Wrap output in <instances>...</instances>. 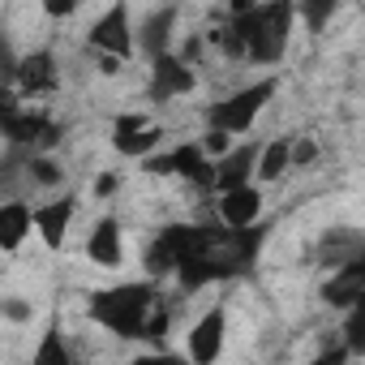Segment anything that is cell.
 Returning a JSON list of instances; mask_svg holds the SVG:
<instances>
[{"instance_id":"cell-1","label":"cell","mask_w":365,"mask_h":365,"mask_svg":"<svg viewBox=\"0 0 365 365\" xmlns=\"http://www.w3.org/2000/svg\"><path fill=\"white\" fill-rule=\"evenodd\" d=\"M262 241H267V228H254V224H245V228H228V224L224 228H198L194 245L180 254L172 275H180V288L185 292H194L211 279L241 275L254 267Z\"/></svg>"},{"instance_id":"cell-2","label":"cell","mask_w":365,"mask_h":365,"mask_svg":"<svg viewBox=\"0 0 365 365\" xmlns=\"http://www.w3.org/2000/svg\"><path fill=\"white\" fill-rule=\"evenodd\" d=\"M292 18H297V0H258L254 9L232 14L228 31L241 35L245 43V61L254 65H279L288 35H292Z\"/></svg>"},{"instance_id":"cell-3","label":"cell","mask_w":365,"mask_h":365,"mask_svg":"<svg viewBox=\"0 0 365 365\" xmlns=\"http://www.w3.org/2000/svg\"><path fill=\"white\" fill-rule=\"evenodd\" d=\"M155 288L150 284H120V288H103L91 297V318L99 327H108L112 335L120 339H138L142 335V322L155 305Z\"/></svg>"},{"instance_id":"cell-4","label":"cell","mask_w":365,"mask_h":365,"mask_svg":"<svg viewBox=\"0 0 365 365\" xmlns=\"http://www.w3.org/2000/svg\"><path fill=\"white\" fill-rule=\"evenodd\" d=\"M275 86H279L275 78H262V82H254V86L237 91V95H228V99L211 103V108H207L211 129H228V133H245V129H254V120H258V112L271 103Z\"/></svg>"},{"instance_id":"cell-5","label":"cell","mask_w":365,"mask_h":365,"mask_svg":"<svg viewBox=\"0 0 365 365\" xmlns=\"http://www.w3.org/2000/svg\"><path fill=\"white\" fill-rule=\"evenodd\" d=\"M0 133H5L9 142L39 146V150H48V146H56V142H61V125H56V120H48L43 112H26L22 103H18L14 112L0 116Z\"/></svg>"},{"instance_id":"cell-6","label":"cell","mask_w":365,"mask_h":365,"mask_svg":"<svg viewBox=\"0 0 365 365\" xmlns=\"http://www.w3.org/2000/svg\"><path fill=\"white\" fill-rule=\"evenodd\" d=\"M56 82H61V73H56L52 52H26V56H18L9 86L18 91V99H35V95H52Z\"/></svg>"},{"instance_id":"cell-7","label":"cell","mask_w":365,"mask_h":365,"mask_svg":"<svg viewBox=\"0 0 365 365\" xmlns=\"http://www.w3.org/2000/svg\"><path fill=\"white\" fill-rule=\"evenodd\" d=\"M194 232H198V228H190V224H168V228L155 237V245L146 250V275H150V279L172 275L176 262H180V254L194 245Z\"/></svg>"},{"instance_id":"cell-8","label":"cell","mask_w":365,"mask_h":365,"mask_svg":"<svg viewBox=\"0 0 365 365\" xmlns=\"http://www.w3.org/2000/svg\"><path fill=\"white\" fill-rule=\"evenodd\" d=\"M194 91V69L190 61H180L172 52H155L150 56V95L155 99H176Z\"/></svg>"},{"instance_id":"cell-9","label":"cell","mask_w":365,"mask_h":365,"mask_svg":"<svg viewBox=\"0 0 365 365\" xmlns=\"http://www.w3.org/2000/svg\"><path fill=\"white\" fill-rule=\"evenodd\" d=\"M91 48L108 52V56H129L133 52V31H129V5H112L95 26H91Z\"/></svg>"},{"instance_id":"cell-10","label":"cell","mask_w":365,"mask_h":365,"mask_svg":"<svg viewBox=\"0 0 365 365\" xmlns=\"http://www.w3.org/2000/svg\"><path fill=\"white\" fill-rule=\"evenodd\" d=\"M365 297V258H348L339 267H331V279L322 284V301L335 305V309H348Z\"/></svg>"},{"instance_id":"cell-11","label":"cell","mask_w":365,"mask_h":365,"mask_svg":"<svg viewBox=\"0 0 365 365\" xmlns=\"http://www.w3.org/2000/svg\"><path fill=\"white\" fill-rule=\"evenodd\" d=\"M262 215V194L254 180H245V185H232V190H220V220L228 228H245V224H258Z\"/></svg>"},{"instance_id":"cell-12","label":"cell","mask_w":365,"mask_h":365,"mask_svg":"<svg viewBox=\"0 0 365 365\" xmlns=\"http://www.w3.org/2000/svg\"><path fill=\"white\" fill-rule=\"evenodd\" d=\"M73 211H78V198H73V194H61L56 202H43L39 211H31V220H35V232L43 237V245H52V250H61V245H65Z\"/></svg>"},{"instance_id":"cell-13","label":"cell","mask_w":365,"mask_h":365,"mask_svg":"<svg viewBox=\"0 0 365 365\" xmlns=\"http://www.w3.org/2000/svg\"><path fill=\"white\" fill-rule=\"evenodd\" d=\"M224 305H211L198 322H194V331H190V361H198V365H211L215 356H220V348H224Z\"/></svg>"},{"instance_id":"cell-14","label":"cell","mask_w":365,"mask_h":365,"mask_svg":"<svg viewBox=\"0 0 365 365\" xmlns=\"http://www.w3.org/2000/svg\"><path fill=\"white\" fill-rule=\"evenodd\" d=\"M254 159H258V150L254 146H228L220 159H215V194L220 190H232V185H245V180H254Z\"/></svg>"},{"instance_id":"cell-15","label":"cell","mask_w":365,"mask_h":365,"mask_svg":"<svg viewBox=\"0 0 365 365\" xmlns=\"http://www.w3.org/2000/svg\"><path fill=\"white\" fill-rule=\"evenodd\" d=\"M86 258H91L95 267H120V224H116L112 215H103V220L91 228V237H86Z\"/></svg>"},{"instance_id":"cell-16","label":"cell","mask_w":365,"mask_h":365,"mask_svg":"<svg viewBox=\"0 0 365 365\" xmlns=\"http://www.w3.org/2000/svg\"><path fill=\"white\" fill-rule=\"evenodd\" d=\"M172 172H176V176H185V180H194V185H202V190L215 185V159H207L198 142L172 150Z\"/></svg>"},{"instance_id":"cell-17","label":"cell","mask_w":365,"mask_h":365,"mask_svg":"<svg viewBox=\"0 0 365 365\" xmlns=\"http://www.w3.org/2000/svg\"><path fill=\"white\" fill-rule=\"evenodd\" d=\"M35 232L26 202H0V250H22V241Z\"/></svg>"},{"instance_id":"cell-18","label":"cell","mask_w":365,"mask_h":365,"mask_svg":"<svg viewBox=\"0 0 365 365\" xmlns=\"http://www.w3.org/2000/svg\"><path fill=\"white\" fill-rule=\"evenodd\" d=\"M288 172V138H275V142H267L262 150H258V159H254V176L262 180H279Z\"/></svg>"},{"instance_id":"cell-19","label":"cell","mask_w":365,"mask_h":365,"mask_svg":"<svg viewBox=\"0 0 365 365\" xmlns=\"http://www.w3.org/2000/svg\"><path fill=\"white\" fill-rule=\"evenodd\" d=\"M172 22H176V9H159L146 18L142 26V48L155 56V52H168V35H172Z\"/></svg>"},{"instance_id":"cell-20","label":"cell","mask_w":365,"mask_h":365,"mask_svg":"<svg viewBox=\"0 0 365 365\" xmlns=\"http://www.w3.org/2000/svg\"><path fill=\"white\" fill-rule=\"evenodd\" d=\"M159 138H163L159 125H142V129H133V133H125V138H112V146H116L120 155H129V159H142V155H150V150L159 146Z\"/></svg>"},{"instance_id":"cell-21","label":"cell","mask_w":365,"mask_h":365,"mask_svg":"<svg viewBox=\"0 0 365 365\" xmlns=\"http://www.w3.org/2000/svg\"><path fill=\"white\" fill-rule=\"evenodd\" d=\"M335 9H339V0H297V14H301V22H305L309 35L327 31V22L335 18Z\"/></svg>"},{"instance_id":"cell-22","label":"cell","mask_w":365,"mask_h":365,"mask_svg":"<svg viewBox=\"0 0 365 365\" xmlns=\"http://www.w3.org/2000/svg\"><path fill=\"white\" fill-rule=\"evenodd\" d=\"M344 335H348V352H352V356H365V297H361L356 305H348V327H344Z\"/></svg>"},{"instance_id":"cell-23","label":"cell","mask_w":365,"mask_h":365,"mask_svg":"<svg viewBox=\"0 0 365 365\" xmlns=\"http://www.w3.org/2000/svg\"><path fill=\"white\" fill-rule=\"evenodd\" d=\"M35 365H69V348L61 339V331H48L43 344L35 348Z\"/></svg>"},{"instance_id":"cell-24","label":"cell","mask_w":365,"mask_h":365,"mask_svg":"<svg viewBox=\"0 0 365 365\" xmlns=\"http://www.w3.org/2000/svg\"><path fill=\"white\" fill-rule=\"evenodd\" d=\"M198 146H202V155H215V159H220V155L232 146V133H228V129H211V133H207Z\"/></svg>"},{"instance_id":"cell-25","label":"cell","mask_w":365,"mask_h":365,"mask_svg":"<svg viewBox=\"0 0 365 365\" xmlns=\"http://www.w3.org/2000/svg\"><path fill=\"white\" fill-rule=\"evenodd\" d=\"M142 172L146 176H172V155H142Z\"/></svg>"},{"instance_id":"cell-26","label":"cell","mask_w":365,"mask_h":365,"mask_svg":"<svg viewBox=\"0 0 365 365\" xmlns=\"http://www.w3.org/2000/svg\"><path fill=\"white\" fill-rule=\"evenodd\" d=\"M14 65H18V56L9 48V35L0 31V82H14Z\"/></svg>"},{"instance_id":"cell-27","label":"cell","mask_w":365,"mask_h":365,"mask_svg":"<svg viewBox=\"0 0 365 365\" xmlns=\"http://www.w3.org/2000/svg\"><path fill=\"white\" fill-rule=\"evenodd\" d=\"M314 155H318V146H314L309 138H301V142H288V163H314Z\"/></svg>"},{"instance_id":"cell-28","label":"cell","mask_w":365,"mask_h":365,"mask_svg":"<svg viewBox=\"0 0 365 365\" xmlns=\"http://www.w3.org/2000/svg\"><path fill=\"white\" fill-rule=\"evenodd\" d=\"M31 176L43 180V185H56V180H61V168L48 163V159H31Z\"/></svg>"},{"instance_id":"cell-29","label":"cell","mask_w":365,"mask_h":365,"mask_svg":"<svg viewBox=\"0 0 365 365\" xmlns=\"http://www.w3.org/2000/svg\"><path fill=\"white\" fill-rule=\"evenodd\" d=\"M142 125H150V120H146L142 112H129V116L116 120V133H112V138H125V133H133V129H142Z\"/></svg>"},{"instance_id":"cell-30","label":"cell","mask_w":365,"mask_h":365,"mask_svg":"<svg viewBox=\"0 0 365 365\" xmlns=\"http://www.w3.org/2000/svg\"><path fill=\"white\" fill-rule=\"evenodd\" d=\"M78 9V0H43V14L48 18H69Z\"/></svg>"},{"instance_id":"cell-31","label":"cell","mask_w":365,"mask_h":365,"mask_svg":"<svg viewBox=\"0 0 365 365\" xmlns=\"http://www.w3.org/2000/svg\"><path fill=\"white\" fill-rule=\"evenodd\" d=\"M22 99H18V91L9 86V82H0V116H5V112H14Z\"/></svg>"},{"instance_id":"cell-32","label":"cell","mask_w":365,"mask_h":365,"mask_svg":"<svg viewBox=\"0 0 365 365\" xmlns=\"http://www.w3.org/2000/svg\"><path fill=\"white\" fill-rule=\"evenodd\" d=\"M112 190H116V172H103L95 180V198H112Z\"/></svg>"},{"instance_id":"cell-33","label":"cell","mask_w":365,"mask_h":365,"mask_svg":"<svg viewBox=\"0 0 365 365\" xmlns=\"http://www.w3.org/2000/svg\"><path fill=\"white\" fill-rule=\"evenodd\" d=\"M198 52H202V43H198V39H190V43H185V52H180V61H198Z\"/></svg>"},{"instance_id":"cell-34","label":"cell","mask_w":365,"mask_h":365,"mask_svg":"<svg viewBox=\"0 0 365 365\" xmlns=\"http://www.w3.org/2000/svg\"><path fill=\"white\" fill-rule=\"evenodd\" d=\"M258 0H228V14H245V9H254Z\"/></svg>"},{"instance_id":"cell-35","label":"cell","mask_w":365,"mask_h":365,"mask_svg":"<svg viewBox=\"0 0 365 365\" xmlns=\"http://www.w3.org/2000/svg\"><path fill=\"white\" fill-rule=\"evenodd\" d=\"M116 65H120V56H103V61H99L103 73H116Z\"/></svg>"}]
</instances>
